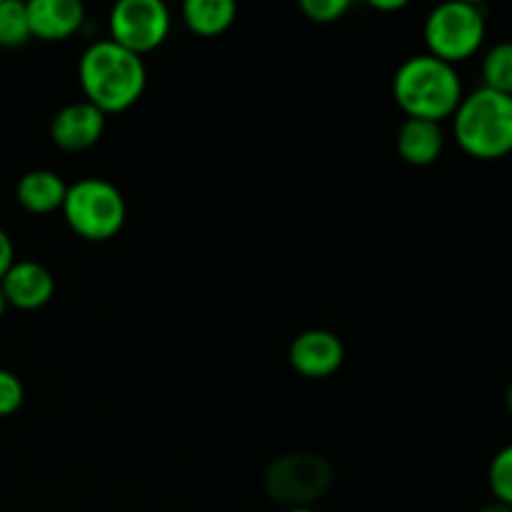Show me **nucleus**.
Instances as JSON below:
<instances>
[{"instance_id": "obj_12", "label": "nucleus", "mask_w": 512, "mask_h": 512, "mask_svg": "<svg viewBox=\"0 0 512 512\" xmlns=\"http://www.w3.org/2000/svg\"><path fill=\"white\" fill-rule=\"evenodd\" d=\"M395 145L405 163L413 168H428L443 155L445 133L440 123H433V120L405 118L395 135Z\"/></svg>"}, {"instance_id": "obj_13", "label": "nucleus", "mask_w": 512, "mask_h": 512, "mask_svg": "<svg viewBox=\"0 0 512 512\" xmlns=\"http://www.w3.org/2000/svg\"><path fill=\"white\" fill-rule=\"evenodd\" d=\"M68 183L53 170H28L15 185V200L33 215H50L63 208Z\"/></svg>"}, {"instance_id": "obj_3", "label": "nucleus", "mask_w": 512, "mask_h": 512, "mask_svg": "<svg viewBox=\"0 0 512 512\" xmlns=\"http://www.w3.org/2000/svg\"><path fill=\"white\" fill-rule=\"evenodd\" d=\"M453 133L460 148L478 160H498L512 153V95L478 88L460 100L453 113Z\"/></svg>"}, {"instance_id": "obj_24", "label": "nucleus", "mask_w": 512, "mask_h": 512, "mask_svg": "<svg viewBox=\"0 0 512 512\" xmlns=\"http://www.w3.org/2000/svg\"><path fill=\"white\" fill-rule=\"evenodd\" d=\"M505 408H508V413L512 415V380L508 388H505Z\"/></svg>"}, {"instance_id": "obj_18", "label": "nucleus", "mask_w": 512, "mask_h": 512, "mask_svg": "<svg viewBox=\"0 0 512 512\" xmlns=\"http://www.w3.org/2000/svg\"><path fill=\"white\" fill-rule=\"evenodd\" d=\"M348 10V0H303V3H300V13H303L310 23L318 25L338 23Z\"/></svg>"}, {"instance_id": "obj_22", "label": "nucleus", "mask_w": 512, "mask_h": 512, "mask_svg": "<svg viewBox=\"0 0 512 512\" xmlns=\"http://www.w3.org/2000/svg\"><path fill=\"white\" fill-rule=\"evenodd\" d=\"M478 512H512V508H508V505L498 503V500H493V503H488L485 508H480Z\"/></svg>"}, {"instance_id": "obj_6", "label": "nucleus", "mask_w": 512, "mask_h": 512, "mask_svg": "<svg viewBox=\"0 0 512 512\" xmlns=\"http://www.w3.org/2000/svg\"><path fill=\"white\" fill-rule=\"evenodd\" d=\"M485 33H488V20L483 8L465 0L435 5L423 28L428 53L450 65L473 58L483 48Z\"/></svg>"}, {"instance_id": "obj_17", "label": "nucleus", "mask_w": 512, "mask_h": 512, "mask_svg": "<svg viewBox=\"0 0 512 512\" xmlns=\"http://www.w3.org/2000/svg\"><path fill=\"white\" fill-rule=\"evenodd\" d=\"M488 485L490 493L495 495L498 503L512 508V443L505 445V448L490 460Z\"/></svg>"}, {"instance_id": "obj_15", "label": "nucleus", "mask_w": 512, "mask_h": 512, "mask_svg": "<svg viewBox=\"0 0 512 512\" xmlns=\"http://www.w3.org/2000/svg\"><path fill=\"white\" fill-rule=\"evenodd\" d=\"M483 88L512 95V40H503L485 53Z\"/></svg>"}, {"instance_id": "obj_16", "label": "nucleus", "mask_w": 512, "mask_h": 512, "mask_svg": "<svg viewBox=\"0 0 512 512\" xmlns=\"http://www.w3.org/2000/svg\"><path fill=\"white\" fill-rule=\"evenodd\" d=\"M30 40L28 13L20 0H0V48H20Z\"/></svg>"}, {"instance_id": "obj_14", "label": "nucleus", "mask_w": 512, "mask_h": 512, "mask_svg": "<svg viewBox=\"0 0 512 512\" xmlns=\"http://www.w3.org/2000/svg\"><path fill=\"white\" fill-rule=\"evenodd\" d=\"M183 23L190 33L215 38L223 35L238 18V5L233 0H188L180 8Z\"/></svg>"}, {"instance_id": "obj_4", "label": "nucleus", "mask_w": 512, "mask_h": 512, "mask_svg": "<svg viewBox=\"0 0 512 512\" xmlns=\"http://www.w3.org/2000/svg\"><path fill=\"white\" fill-rule=\"evenodd\" d=\"M60 213L75 235L90 243H105L123 230L128 205L110 180L80 178L78 183L68 185Z\"/></svg>"}, {"instance_id": "obj_19", "label": "nucleus", "mask_w": 512, "mask_h": 512, "mask_svg": "<svg viewBox=\"0 0 512 512\" xmlns=\"http://www.w3.org/2000/svg\"><path fill=\"white\" fill-rule=\"evenodd\" d=\"M25 403V385L10 370L0 368V418H10Z\"/></svg>"}, {"instance_id": "obj_2", "label": "nucleus", "mask_w": 512, "mask_h": 512, "mask_svg": "<svg viewBox=\"0 0 512 512\" xmlns=\"http://www.w3.org/2000/svg\"><path fill=\"white\" fill-rule=\"evenodd\" d=\"M393 95L408 118L433 120V123L453 118L460 100L465 98L463 80L455 65L430 53L413 55L400 63L393 78Z\"/></svg>"}, {"instance_id": "obj_20", "label": "nucleus", "mask_w": 512, "mask_h": 512, "mask_svg": "<svg viewBox=\"0 0 512 512\" xmlns=\"http://www.w3.org/2000/svg\"><path fill=\"white\" fill-rule=\"evenodd\" d=\"M13 263H15L13 240H10V235L0 228V280L5 278V273H8Z\"/></svg>"}, {"instance_id": "obj_5", "label": "nucleus", "mask_w": 512, "mask_h": 512, "mask_svg": "<svg viewBox=\"0 0 512 512\" xmlns=\"http://www.w3.org/2000/svg\"><path fill=\"white\" fill-rule=\"evenodd\" d=\"M335 480V470L323 455L308 450H293L268 465L263 488L273 503L283 508H313Z\"/></svg>"}, {"instance_id": "obj_7", "label": "nucleus", "mask_w": 512, "mask_h": 512, "mask_svg": "<svg viewBox=\"0 0 512 512\" xmlns=\"http://www.w3.org/2000/svg\"><path fill=\"white\" fill-rule=\"evenodd\" d=\"M170 25L173 18L163 0H120L113 5L108 18L110 40L140 58L158 50L168 40Z\"/></svg>"}, {"instance_id": "obj_8", "label": "nucleus", "mask_w": 512, "mask_h": 512, "mask_svg": "<svg viewBox=\"0 0 512 512\" xmlns=\"http://www.w3.org/2000/svg\"><path fill=\"white\" fill-rule=\"evenodd\" d=\"M288 360L295 373L310 380H323L338 373L345 363V345L335 333L323 328L295 335L288 348Z\"/></svg>"}, {"instance_id": "obj_21", "label": "nucleus", "mask_w": 512, "mask_h": 512, "mask_svg": "<svg viewBox=\"0 0 512 512\" xmlns=\"http://www.w3.org/2000/svg\"><path fill=\"white\" fill-rule=\"evenodd\" d=\"M405 0H370V8L373 10H383V13H395V10L405 8Z\"/></svg>"}, {"instance_id": "obj_10", "label": "nucleus", "mask_w": 512, "mask_h": 512, "mask_svg": "<svg viewBox=\"0 0 512 512\" xmlns=\"http://www.w3.org/2000/svg\"><path fill=\"white\" fill-rule=\"evenodd\" d=\"M5 300L15 310H40L53 300L55 278L38 260H15L5 278L0 280Z\"/></svg>"}, {"instance_id": "obj_9", "label": "nucleus", "mask_w": 512, "mask_h": 512, "mask_svg": "<svg viewBox=\"0 0 512 512\" xmlns=\"http://www.w3.org/2000/svg\"><path fill=\"white\" fill-rule=\"evenodd\" d=\"M105 133V113L88 100L63 105L50 120V140L65 153H83L98 145Z\"/></svg>"}, {"instance_id": "obj_1", "label": "nucleus", "mask_w": 512, "mask_h": 512, "mask_svg": "<svg viewBox=\"0 0 512 512\" xmlns=\"http://www.w3.org/2000/svg\"><path fill=\"white\" fill-rule=\"evenodd\" d=\"M80 90L100 113H125L133 108L148 85L143 58L110 38L95 40L78 60Z\"/></svg>"}, {"instance_id": "obj_23", "label": "nucleus", "mask_w": 512, "mask_h": 512, "mask_svg": "<svg viewBox=\"0 0 512 512\" xmlns=\"http://www.w3.org/2000/svg\"><path fill=\"white\" fill-rule=\"evenodd\" d=\"M8 300H5V293H3V288H0V320L5 318V313H8Z\"/></svg>"}, {"instance_id": "obj_25", "label": "nucleus", "mask_w": 512, "mask_h": 512, "mask_svg": "<svg viewBox=\"0 0 512 512\" xmlns=\"http://www.w3.org/2000/svg\"><path fill=\"white\" fill-rule=\"evenodd\" d=\"M285 512H315L313 508H295V510H285Z\"/></svg>"}, {"instance_id": "obj_11", "label": "nucleus", "mask_w": 512, "mask_h": 512, "mask_svg": "<svg viewBox=\"0 0 512 512\" xmlns=\"http://www.w3.org/2000/svg\"><path fill=\"white\" fill-rule=\"evenodd\" d=\"M30 38L60 43L78 33L85 23V5L80 0H30L25 3Z\"/></svg>"}]
</instances>
